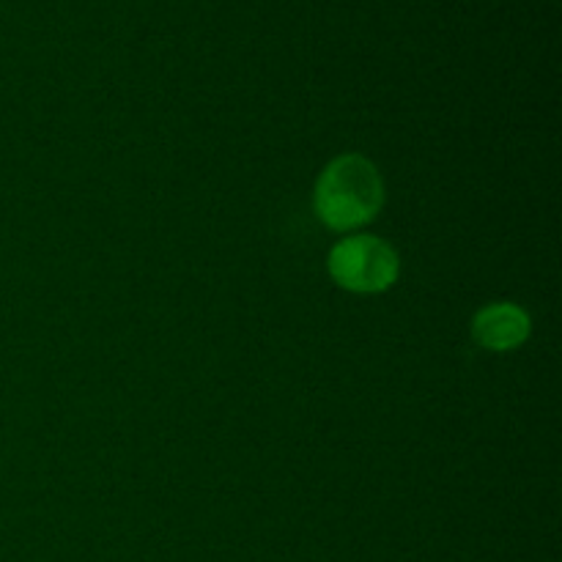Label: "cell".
<instances>
[{
  "instance_id": "2",
  "label": "cell",
  "mask_w": 562,
  "mask_h": 562,
  "mask_svg": "<svg viewBox=\"0 0 562 562\" xmlns=\"http://www.w3.org/2000/svg\"><path fill=\"white\" fill-rule=\"evenodd\" d=\"M329 274L351 294H379L398 280V252L376 236H349L329 252Z\"/></svg>"
},
{
  "instance_id": "3",
  "label": "cell",
  "mask_w": 562,
  "mask_h": 562,
  "mask_svg": "<svg viewBox=\"0 0 562 562\" xmlns=\"http://www.w3.org/2000/svg\"><path fill=\"white\" fill-rule=\"evenodd\" d=\"M472 335L488 351H510L530 335V316L514 302H494L472 318Z\"/></svg>"
},
{
  "instance_id": "1",
  "label": "cell",
  "mask_w": 562,
  "mask_h": 562,
  "mask_svg": "<svg viewBox=\"0 0 562 562\" xmlns=\"http://www.w3.org/2000/svg\"><path fill=\"white\" fill-rule=\"evenodd\" d=\"M313 206L316 217L333 231L368 225L384 206V184L376 165L362 154L335 157L318 176Z\"/></svg>"
}]
</instances>
